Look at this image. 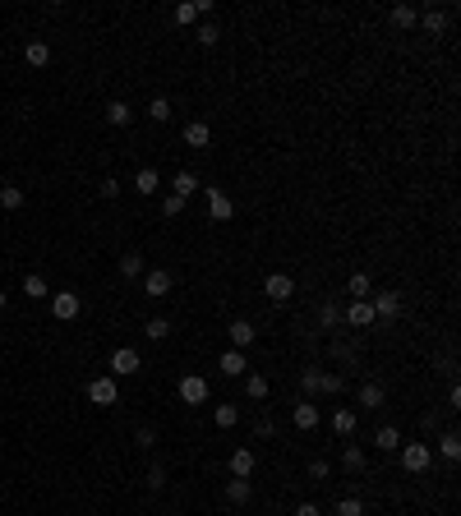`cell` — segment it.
Returning <instances> with one entry per match:
<instances>
[{"label":"cell","instance_id":"1","mask_svg":"<svg viewBox=\"0 0 461 516\" xmlns=\"http://www.w3.org/2000/svg\"><path fill=\"white\" fill-rule=\"evenodd\" d=\"M176 396L185 401V406H203V401H208V378H203V374H185L176 383Z\"/></svg>","mask_w":461,"mask_h":516},{"label":"cell","instance_id":"2","mask_svg":"<svg viewBox=\"0 0 461 516\" xmlns=\"http://www.w3.org/2000/svg\"><path fill=\"white\" fill-rule=\"evenodd\" d=\"M401 466H406L411 475L429 470V466H434V447H429V442H401Z\"/></svg>","mask_w":461,"mask_h":516},{"label":"cell","instance_id":"3","mask_svg":"<svg viewBox=\"0 0 461 516\" xmlns=\"http://www.w3.org/2000/svg\"><path fill=\"white\" fill-rule=\"evenodd\" d=\"M51 314L60 323H69V319H78V314H83V300L74 295V291H55L51 295Z\"/></svg>","mask_w":461,"mask_h":516},{"label":"cell","instance_id":"4","mask_svg":"<svg viewBox=\"0 0 461 516\" xmlns=\"http://www.w3.org/2000/svg\"><path fill=\"white\" fill-rule=\"evenodd\" d=\"M88 401H92V406H116V401H121L116 378H92V383H88Z\"/></svg>","mask_w":461,"mask_h":516},{"label":"cell","instance_id":"5","mask_svg":"<svg viewBox=\"0 0 461 516\" xmlns=\"http://www.w3.org/2000/svg\"><path fill=\"white\" fill-rule=\"evenodd\" d=\"M171 286H176V277L166 272V267H153V272L143 277V295H153V300H162V295H171Z\"/></svg>","mask_w":461,"mask_h":516},{"label":"cell","instance_id":"6","mask_svg":"<svg viewBox=\"0 0 461 516\" xmlns=\"http://www.w3.org/2000/svg\"><path fill=\"white\" fill-rule=\"evenodd\" d=\"M139 369H143V360H139V351H134V346H121V351H116V355H111V374H139Z\"/></svg>","mask_w":461,"mask_h":516},{"label":"cell","instance_id":"7","mask_svg":"<svg viewBox=\"0 0 461 516\" xmlns=\"http://www.w3.org/2000/svg\"><path fill=\"white\" fill-rule=\"evenodd\" d=\"M263 295L282 305V300H291V295H296V281H291V277H286V272H273V277H268V281H263Z\"/></svg>","mask_w":461,"mask_h":516},{"label":"cell","instance_id":"8","mask_svg":"<svg viewBox=\"0 0 461 516\" xmlns=\"http://www.w3.org/2000/svg\"><path fill=\"white\" fill-rule=\"evenodd\" d=\"M226 332H230V351H249V346H254V337H259L249 319H235Z\"/></svg>","mask_w":461,"mask_h":516},{"label":"cell","instance_id":"9","mask_svg":"<svg viewBox=\"0 0 461 516\" xmlns=\"http://www.w3.org/2000/svg\"><path fill=\"white\" fill-rule=\"evenodd\" d=\"M369 309H373V319H397V314H401V300H397V291H383V295L369 300Z\"/></svg>","mask_w":461,"mask_h":516},{"label":"cell","instance_id":"10","mask_svg":"<svg viewBox=\"0 0 461 516\" xmlns=\"http://www.w3.org/2000/svg\"><path fill=\"white\" fill-rule=\"evenodd\" d=\"M254 466H259V456H254L249 447H235V452H230V475H235V480H249Z\"/></svg>","mask_w":461,"mask_h":516},{"label":"cell","instance_id":"11","mask_svg":"<svg viewBox=\"0 0 461 516\" xmlns=\"http://www.w3.org/2000/svg\"><path fill=\"white\" fill-rule=\"evenodd\" d=\"M341 319L351 323L355 332H364V328H369V323H373V309H369V300H355L351 309H341Z\"/></svg>","mask_w":461,"mask_h":516},{"label":"cell","instance_id":"12","mask_svg":"<svg viewBox=\"0 0 461 516\" xmlns=\"http://www.w3.org/2000/svg\"><path fill=\"white\" fill-rule=\"evenodd\" d=\"M217 369H221L226 378H245V369H249V355H245V351H226V355L217 360Z\"/></svg>","mask_w":461,"mask_h":516},{"label":"cell","instance_id":"13","mask_svg":"<svg viewBox=\"0 0 461 516\" xmlns=\"http://www.w3.org/2000/svg\"><path fill=\"white\" fill-rule=\"evenodd\" d=\"M230 212H235V203H230L221 189H208V217L212 221H230Z\"/></svg>","mask_w":461,"mask_h":516},{"label":"cell","instance_id":"14","mask_svg":"<svg viewBox=\"0 0 461 516\" xmlns=\"http://www.w3.org/2000/svg\"><path fill=\"white\" fill-rule=\"evenodd\" d=\"M291 419H296L300 433H309V428H319V406H314V401H300V406L291 410Z\"/></svg>","mask_w":461,"mask_h":516},{"label":"cell","instance_id":"15","mask_svg":"<svg viewBox=\"0 0 461 516\" xmlns=\"http://www.w3.org/2000/svg\"><path fill=\"white\" fill-rule=\"evenodd\" d=\"M364 466H369V456H364V447H355V442H346V447H341V470L360 475Z\"/></svg>","mask_w":461,"mask_h":516},{"label":"cell","instance_id":"16","mask_svg":"<svg viewBox=\"0 0 461 516\" xmlns=\"http://www.w3.org/2000/svg\"><path fill=\"white\" fill-rule=\"evenodd\" d=\"M355 424H360V415H355L351 406L332 415V433H337V438H351V433H355Z\"/></svg>","mask_w":461,"mask_h":516},{"label":"cell","instance_id":"17","mask_svg":"<svg viewBox=\"0 0 461 516\" xmlns=\"http://www.w3.org/2000/svg\"><path fill=\"white\" fill-rule=\"evenodd\" d=\"M185 143H189V148H208V143H212V130H208L203 120H189V125H185Z\"/></svg>","mask_w":461,"mask_h":516},{"label":"cell","instance_id":"18","mask_svg":"<svg viewBox=\"0 0 461 516\" xmlns=\"http://www.w3.org/2000/svg\"><path fill=\"white\" fill-rule=\"evenodd\" d=\"M23 295H28V300H51V291H46V277H42V272H28V277H23Z\"/></svg>","mask_w":461,"mask_h":516},{"label":"cell","instance_id":"19","mask_svg":"<svg viewBox=\"0 0 461 516\" xmlns=\"http://www.w3.org/2000/svg\"><path fill=\"white\" fill-rule=\"evenodd\" d=\"M249 498H254V484H249V480H230V484H226V503L245 507Z\"/></svg>","mask_w":461,"mask_h":516},{"label":"cell","instance_id":"20","mask_svg":"<svg viewBox=\"0 0 461 516\" xmlns=\"http://www.w3.org/2000/svg\"><path fill=\"white\" fill-rule=\"evenodd\" d=\"M383 383H364L360 387V410H378V406H383Z\"/></svg>","mask_w":461,"mask_h":516},{"label":"cell","instance_id":"21","mask_svg":"<svg viewBox=\"0 0 461 516\" xmlns=\"http://www.w3.org/2000/svg\"><path fill=\"white\" fill-rule=\"evenodd\" d=\"M134 189H139V194H157V189H162V176H157L153 166H143L139 176H134Z\"/></svg>","mask_w":461,"mask_h":516},{"label":"cell","instance_id":"22","mask_svg":"<svg viewBox=\"0 0 461 516\" xmlns=\"http://www.w3.org/2000/svg\"><path fill=\"white\" fill-rule=\"evenodd\" d=\"M23 60H28L33 69H42L46 60H51V46H46V42H28V46H23Z\"/></svg>","mask_w":461,"mask_h":516},{"label":"cell","instance_id":"23","mask_svg":"<svg viewBox=\"0 0 461 516\" xmlns=\"http://www.w3.org/2000/svg\"><path fill=\"white\" fill-rule=\"evenodd\" d=\"M23 198H28V194H23L19 185H0V208H5V212H19Z\"/></svg>","mask_w":461,"mask_h":516},{"label":"cell","instance_id":"24","mask_svg":"<svg viewBox=\"0 0 461 516\" xmlns=\"http://www.w3.org/2000/svg\"><path fill=\"white\" fill-rule=\"evenodd\" d=\"M245 392H249V401H268V392H273V387H268L263 374H245Z\"/></svg>","mask_w":461,"mask_h":516},{"label":"cell","instance_id":"25","mask_svg":"<svg viewBox=\"0 0 461 516\" xmlns=\"http://www.w3.org/2000/svg\"><path fill=\"white\" fill-rule=\"evenodd\" d=\"M415 23L425 28V33H443V28H448V14H443V10H425Z\"/></svg>","mask_w":461,"mask_h":516},{"label":"cell","instance_id":"26","mask_svg":"<svg viewBox=\"0 0 461 516\" xmlns=\"http://www.w3.org/2000/svg\"><path fill=\"white\" fill-rule=\"evenodd\" d=\"M373 447H383V452H397V447H401V433H397L392 424H383V428H378V433H373Z\"/></svg>","mask_w":461,"mask_h":516},{"label":"cell","instance_id":"27","mask_svg":"<svg viewBox=\"0 0 461 516\" xmlns=\"http://www.w3.org/2000/svg\"><path fill=\"white\" fill-rule=\"evenodd\" d=\"M130 120H134L130 102H106V125H130Z\"/></svg>","mask_w":461,"mask_h":516},{"label":"cell","instance_id":"28","mask_svg":"<svg viewBox=\"0 0 461 516\" xmlns=\"http://www.w3.org/2000/svg\"><path fill=\"white\" fill-rule=\"evenodd\" d=\"M143 337H148V341H166V337H171V319H148V323H143Z\"/></svg>","mask_w":461,"mask_h":516},{"label":"cell","instance_id":"29","mask_svg":"<svg viewBox=\"0 0 461 516\" xmlns=\"http://www.w3.org/2000/svg\"><path fill=\"white\" fill-rule=\"evenodd\" d=\"M212 424H217V428H235V424H240V410H235V406H212Z\"/></svg>","mask_w":461,"mask_h":516},{"label":"cell","instance_id":"30","mask_svg":"<svg viewBox=\"0 0 461 516\" xmlns=\"http://www.w3.org/2000/svg\"><path fill=\"white\" fill-rule=\"evenodd\" d=\"M346 291H351L355 300H369V295H373V281H369V277H364V272H355L351 281H346Z\"/></svg>","mask_w":461,"mask_h":516},{"label":"cell","instance_id":"31","mask_svg":"<svg viewBox=\"0 0 461 516\" xmlns=\"http://www.w3.org/2000/svg\"><path fill=\"white\" fill-rule=\"evenodd\" d=\"M387 19H392V28H415V19H420V14L411 10V5H397V10L387 14Z\"/></svg>","mask_w":461,"mask_h":516},{"label":"cell","instance_id":"32","mask_svg":"<svg viewBox=\"0 0 461 516\" xmlns=\"http://www.w3.org/2000/svg\"><path fill=\"white\" fill-rule=\"evenodd\" d=\"M194 189H198V176H194V171H176V194L189 198Z\"/></svg>","mask_w":461,"mask_h":516},{"label":"cell","instance_id":"33","mask_svg":"<svg viewBox=\"0 0 461 516\" xmlns=\"http://www.w3.org/2000/svg\"><path fill=\"white\" fill-rule=\"evenodd\" d=\"M300 387H305V392H319V387H323V369H319V364H309L305 374H300Z\"/></svg>","mask_w":461,"mask_h":516},{"label":"cell","instance_id":"34","mask_svg":"<svg viewBox=\"0 0 461 516\" xmlns=\"http://www.w3.org/2000/svg\"><path fill=\"white\" fill-rule=\"evenodd\" d=\"M139 272H143V258H139V253H125V258H121V277H125V281H134Z\"/></svg>","mask_w":461,"mask_h":516},{"label":"cell","instance_id":"35","mask_svg":"<svg viewBox=\"0 0 461 516\" xmlns=\"http://www.w3.org/2000/svg\"><path fill=\"white\" fill-rule=\"evenodd\" d=\"M337 323H341V309L323 300V305H319V328H337Z\"/></svg>","mask_w":461,"mask_h":516},{"label":"cell","instance_id":"36","mask_svg":"<svg viewBox=\"0 0 461 516\" xmlns=\"http://www.w3.org/2000/svg\"><path fill=\"white\" fill-rule=\"evenodd\" d=\"M148 116H153L157 125H162V120H171V102H166V97H153V102H148Z\"/></svg>","mask_w":461,"mask_h":516},{"label":"cell","instance_id":"37","mask_svg":"<svg viewBox=\"0 0 461 516\" xmlns=\"http://www.w3.org/2000/svg\"><path fill=\"white\" fill-rule=\"evenodd\" d=\"M439 452H443V456H448V461H457V456H461V438H457V433H443Z\"/></svg>","mask_w":461,"mask_h":516},{"label":"cell","instance_id":"38","mask_svg":"<svg viewBox=\"0 0 461 516\" xmlns=\"http://www.w3.org/2000/svg\"><path fill=\"white\" fill-rule=\"evenodd\" d=\"M337 516H364V503H360V498H341V503H337Z\"/></svg>","mask_w":461,"mask_h":516},{"label":"cell","instance_id":"39","mask_svg":"<svg viewBox=\"0 0 461 516\" xmlns=\"http://www.w3.org/2000/svg\"><path fill=\"white\" fill-rule=\"evenodd\" d=\"M162 212H166V217H180V212H185V198H180V194H166L162 198Z\"/></svg>","mask_w":461,"mask_h":516},{"label":"cell","instance_id":"40","mask_svg":"<svg viewBox=\"0 0 461 516\" xmlns=\"http://www.w3.org/2000/svg\"><path fill=\"white\" fill-rule=\"evenodd\" d=\"M194 19H198V5H176V23H180V28H189Z\"/></svg>","mask_w":461,"mask_h":516},{"label":"cell","instance_id":"41","mask_svg":"<svg viewBox=\"0 0 461 516\" xmlns=\"http://www.w3.org/2000/svg\"><path fill=\"white\" fill-rule=\"evenodd\" d=\"M134 438H139V447H153V442H157V428H153V424H143Z\"/></svg>","mask_w":461,"mask_h":516},{"label":"cell","instance_id":"42","mask_svg":"<svg viewBox=\"0 0 461 516\" xmlns=\"http://www.w3.org/2000/svg\"><path fill=\"white\" fill-rule=\"evenodd\" d=\"M254 433H259V438H273V433H277V424H273V419H259V424H254Z\"/></svg>","mask_w":461,"mask_h":516},{"label":"cell","instance_id":"43","mask_svg":"<svg viewBox=\"0 0 461 516\" xmlns=\"http://www.w3.org/2000/svg\"><path fill=\"white\" fill-rule=\"evenodd\" d=\"M309 475H314V480H328L332 466H328V461H309Z\"/></svg>","mask_w":461,"mask_h":516},{"label":"cell","instance_id":"44","mask_svg":"<svg viewBox=\"0 0 461 516\" xmlns=\"http://www.w3.org/2000/svg\"><path fill=\"white\" fill-rule=\"evenodd\" d=\"M162 484H166V470H162V466H153V470H148V489H162Z\"/></svg>","mask_w":461,"mask_h":516},{"label":"cell","instance_id":"45","mask_svg":"<svg viewBox=\"0 0 461 516\" xmlns=\"http://www.w3.org/2000/svg\"><path fill=\"white\" fill-rule=\"evenodd\" d=\"M296 516H323V507H319V503H300Z\"/></svg>","mask_w":461,"mask_h":516},{"label":"cell","instance_id":"46","mask_svg":"<svg viewBox=\"0 0 461 516\" xmlns=\"http://www.w3.org/2000/svg\"><path fill=\"white\" fill-rule=\"evenodd\" d=\"M198 42L212 46V42H217V28H212V23H208V28H198Z\"/></svg>","mask_w":461,"mask_h":516},{"label":"cell","instance_id":"47","mask_svg":"<svg viewBox=\"0 0 461 516\" xmlns=\"http://www.w3.org/2000/svg\"><path fill=\"white\" fill-rule=\"evenodd\" d=\"M121 194V180H102V198H116Z\"/></svg>","mask_w":461,"mask_h":516},{"label":"cell","instance_id":"48","mask_svg":"<svg viewBox=\"0 0 461 516\" xmlns=\"http://www.w3.org/2000/svg\"><path fill=\"white\" fill-rule=\"evenodd\" d=\"M5 300H10V295H5V291H0V309H5Z\"/></svg>","mask_w":461,"mask_h":516}]
</instances>
